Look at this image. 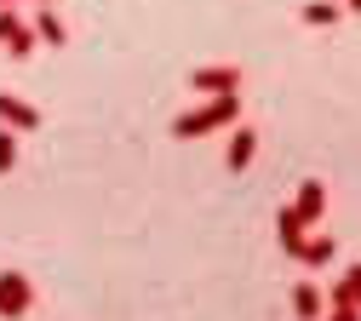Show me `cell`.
<instances>
[{"mask_svg": "<svg viewBox=\"0 0 361 321\" xmlns=\"http://www.w3.org/2000/svg\"><path fill=\"white\" fill-rule=\"evenodd\" d=\"M12 166H18V132L0 126V172H12Z\"/></svg>", "mask_w": 361, "mask_h": 321, "instance_id": "13", "label": "cell"}, {"mask_svg": "<svg viewBox=\"0 0 361 321\" xmlns=\"http://www.w3.org/2000/svg\"><path fill=\"white\" fill-rule=\"evenodd\" d=\"M298 18H304L310 29H333V23L344 18V6H338V0H310V6H304Z\"/></svg>", "mask_w": 361, "mask_h": 321, "instance_id": "11", "label": "cell"}, {"mask_svg": "<svg viewBox=\"0 0 361 321\" xmlns=\"http://www.w3.org/2000/svg\"><path fill=\"white\" fill-rule=\"evenodd\" d=\"M293 258H298V264H304V269H322V264H327V258H333V236H315V241H310V236H304V247H298V253H293Z\"/></svg>", "mask_w": 361, "mask_h": 321, "instance_id": "12", "label": "cell"}, {"mask_svg": "<svg viewBox=\"0 0 361 321\" xmlns=\"http://www.w3.org/2000/svg\"><path fill=\"white\" fill-rule=\"evenodd\" d=\"M322 321H361V304H350V298H327V315Z\"/></svg>", "mask_w": 361, "mask_h": 321, "instance_id": "14", "label": "cell"}, {"mask_svg": "<svg viewBox=\"0 0 361 321\" xmlns=\"http://www.w3.org/2000/svg\"><path fill=\"white\" fill-rule=\"evenodd\" d=\"M0 121H6L12 132H35L40 126V109L23 104V98H12V92H0Z\"/></svg>", "mask_w": 361, "mask_h": 321, "instance_id": "7", "label": "cell"}, {"mask_svg": "<svg viewBox=\"0 0 361 321\" xmlns=\"http://www.w3.org/2000/svg\"><path fill=\"white\" fill-rule=\"evenodd\" d=\"M235 115H241V98H235V92H224V98H207L201 109L178 115V121H172V138H207V132H218V126H230Z\"/></svg>", "mask_w": 361, "mask_h": 321, "instance_id": "1", "label": "cell"}, {"mask_svg": "<svg viewBox=\"0 0 361 321\" xmlns=\"http://www.w3.org/2000/svg\"><path fill=\"white\" fill-rule=\"evenodd\" d=\"M293 212H298V218H304V229H310L315 218L327 212V183H322V178H304V183H298V201H293Z\"/></svg>", "mask_w": 361, "mask_h": 321, "instance_id": "5", "label": "cell"}, {"mask_svg": "<svg viewBox=\"0 0 361 321\" xmlns=\"http://www.w3.org/2000/svg\"><path fill=\"white\" fill-rule=\"evenodd\" d=\"M338 6H344V12H361V0H338Z\"/></svg>", "mask_w": 361, "mask_h": 321, "instance_id": "17", "label": "cell"}, {"mask_svg": "<svg viewBox=\"0 0 361 321\" xmlns=\"http://www.w3.org/2000/svg\"><path fill=\"white\" fill-rule=\"evenodd\" d=\"M0 46H6V58H35V46H40V35H35V23L29 18H18L12 6H0Z\"/></svg>", "mask_w": 361, "mask_h": 321, "instance_id": "2", "label": "cell"}, {"mask_svg": "<svg viewBox=\"0 0 361 321\" xmlns=\"http://www.w3.org/2000/svg\"><path fill=\"white\" fill-rule=\"evenodd\" d=\"M35 304V287H29V275L18 269H0V321H23Z\"/></svg>", "mask_w": 361, "mask_h": 321, "instance_id": "3", "label": "cell"}, {"mask_svg": "<svg viewBox=\"0 0 361 321\" xmlns=\"http://www.w3.org/2000/svg\"><path fill=\"white\" fill-rule=\"evenodd\" d=\"M35 35L47 40V46H69V29H63V18L52 6H35Z\"/></svg>", "mask_w": 361, "mask_h": 321, "instance_id": "10", "label": "cell"}, {"mask_svg": "<svg viewBox=\"0 0 361 321\" xmlns=\"http://www.w3.org/2000/svg\"><path fill=\"white\" fill-rule=\"evenodd\" d=\"M293 315H298V321H322V315H327V293L315 287V281H298V287H293Z\"/></svg>", "mask_w": 361, "mask_h": 321, "instance_id": "8", "label": "cell"}, {"mask_svg": "<svg viewBox=\"0 0 361 321\" xmlns=\"http://www.w3.org/2000/svg\"><path fill=\"white\" fill-rule=\"evenodd\" d=\"M276 241H281V253H287V258L304 247V218H298L293 207H281V212H276Z\"/></svg>", "mask_w": 361, "mask_h": 321, "instance_id": "9", "label": "cell"}, {"mask_svg": "<svg viewBox=\"0 0 361 321\" xmlns=\"http://www.w3.org/2000/svg\"><path fill=\"white\" fill-rule=\"evenodd\" d=\"M252 155H258V132H252V126H235V132H230V150H224V166H230V172H247Z\"/></svg>", "mask_w": 361, "mask_h": 321, "instance_id": "6", "label": "cell"}, {"mask_svg": "<svg viewBox=\"0 0 361 321\" xmlns=\"http://www.w3.org/2000/svg\"><path fill=\"white\" fill-rule=\"evenodd\" d=\"M190 80H195V92H207V98H224V92L241 86V69H235V63H207V69H195Z\"/></svg>", "mask_w": 361, "mask_h": 321, "instance_id": "4", "label": "cell"}, {"mask_svg": "<svg viewBox=\"0 0 361 321\" xmlns=\"http://www.w3.org/2000/svg\"><path fill=\"white\" fill-rule=\"evenodd\" d=\"M344 287H350V298L361 304V264H350V275H344Z\"/></svg>", "mask_w": 361, "mask_h": 321, "instance_id": "15", "label": "cell"}, {"mask_svg": "<svg viewBox=\"0 0 361 321\" xmlns=\"http://www.w3.org/2000/svg\"><path fill=\"white\" fill-rule=\"evenodd\" d=\"M0 6H18V0H0ZM29 6H52V0H29Z\"/></svg>", "mask_w": 361, "mask_h": 321, "instance_id": "16", "label": "cell"}]
</instances>
